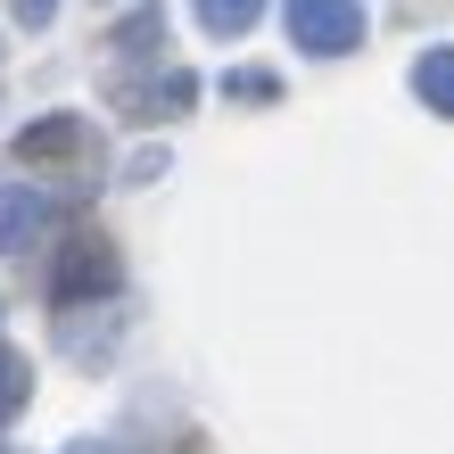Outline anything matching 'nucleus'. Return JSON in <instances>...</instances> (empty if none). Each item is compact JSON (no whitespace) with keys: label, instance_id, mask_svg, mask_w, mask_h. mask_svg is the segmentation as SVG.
<instances>
[{"label":"nucleus","instance_id":"nucleus-2","mask_svg":"<svg viewBox=\"0 0 454 454\" xmlns=\"http://www.w3.org/2000/svg\"><path fill=\"white\" fill-rule=\"evenodd\" d=\"M116 289V248L108 239H67V256L50 264V306H83V298H108Z\"/></svg>","mask_w":454,"mask_h":454},{"label":"nucleus","instance_id":"nucleus-7","mask_svg":"<svg viewBox=\"0 0 454 454\" xmlns=\"http://www.w3.org/2000/svg\"><path fill=\"white\" fill-rule=\"evenodd\" d=\"M157 42H166V9H157V0H149V9H132L116 34H108L116 59H157Z\"/></svg>","mask_w":454,"mask_h":454},{"label":"nucleus","instance_id":"nucleus-1","mask_svg":"<svg viewBox=\"0 0 454 454\" xmlns=\"http://www.w3.org/2000/svg\"><path fill=\"white\" fill-rule=\"evenodd\" d=\"M289 25V50H306V59H347V50H364V0H289L281 9Z\"/></svg>","mask_w":454,"mask_h":454},{"label":"nucleus","instance_id":"nucleus-9","mask_svg":"<svg viewBox=\"0 0 454 454\" xmlns=\"http://www.w3.org/2000/svg\"><path fill=\"white\" fill-rule=\"evenodd\" d=\"M25 396H34V380H25L17 347H0V421H17V413H25Z\"/></svg>","mask_w":454,"mask_h":454},{"label":"nucleus","instance_id":"nucleus-11","mask_svg":"<svg viewBox=\"0 0 454 454\" xmlns=\"http://www.w3.org/2000/svg\"><path fill=\"white\" fill-rule=\"evenodd\" d=\"M9 9H17V25H50V17H59V0H9Z\"/></svg>","mask_w":454,"mask_h":454},{"label":"nucleus","instance_id":"nucleus-6","mask_svg":"<svg viewBox=\"0 0 454 454\" xmlns=\"http://www.w3.org/2000/svg\"><path fill=\"white\" fill-rule=\"evenodd\" d=\"M413 91L430 99V116L454 124V42H438V50H421V59H413Z\"/></svg>","mask_w":454,"mask_h":454},{"label":"nucleus","instance_id":"nucleus-3","mask_svg":"<svg viewBox=\"0 0 454 454\" xmlns=\"http://www.w3.org/2000/svg\"><path fill=\"white\" fill-rule=\"evenodd\" d=\"M191 99H199V83H191L182 67H174V74H166V67H157V74H116V83H108V108H116V116H132V124L182 116Z\"/></svg>","mask_w":454,"mask_h":454},{"label":"nucleus","instance_id":"nucleus-4","mask_svg":"<svg viewBox=\"0 0 454 454\" xmlns=\"http://www.w3.org/2000/svg\"><path fill=\"white\" fill-rule=\"evenodd\" d=\"M9 149H17V166H83V157H99V132L83 116H34Z\"/></svg>","mask_w":454,"mask_h":454},{"label":"nucleus","instance_id":"nucleus-12","mask_svg":"<svg viewBox=\"0 0 454 454\" xmlns=\"http://www.w3.org/2000/svg\"><path fill=\"white\" fill-rule=\"evenodd\" d=\"M67 454H108V446H67Z\"/></svg>","mask_w":454,"mask_h":454},{"label":"nucleus","instance_id":"nucleus-5","mask_svg":"<svg viewBox=\"0 0 454 454\" xmlns=\"http://www.w3.org/2000/svg\"><path fill=\"white\" fill-rule=\"evenodd\" d=\"M42 231H50V199L34 191V182H0V256L34 248Z\"/></svg>","mask_w":454,"mask_h":454},{"label":"nucleus","instance_id":"nucleus-8","mask_svg":"<svg viewBox=\"0 0 454 454\" xmlns=\"http://www.w3.org/2000/svg\"><path fill=\"white\" fill-rule=\"evenodd\" d=\"M264 17V0H199V25H207V34H248V25Z\"/></svg>","mask_w":454,"mask_h":454},{"label":"nucleus","instance_id":"nucleus-10","mask_svg":"<svg viewBox=\"0 0 454 454\" xmlns=\"http://www.w3.org/2000/svg\"><path fill=\"white\" fill-rule=\"evenodd\" d=\"M223 99H281V74H264V67H239V74H223Z\"/></svg>","mask_w":454,"mask_h":454}]
</instances>
